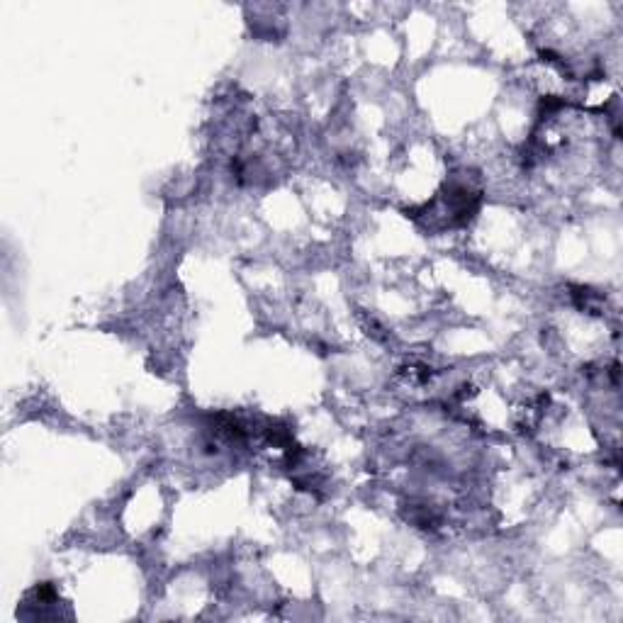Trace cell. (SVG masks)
<instances>
[{
    "label": "cell",
    "mask_w": 623,
    "mask_h": 623,
    "mask_svg": "<svg viewBox=\"0 0 623 623\" xmlns=\"http://www.w3.org/2000/svg\"><path fill=\"white\" fill-rule=\"evenodd\" d=\"M480 202L482 193L475 183H470L468 178H463V181H451L434 200L426 202L422 217L431 222L441 220L439 229L463 227V224L473 220L475 212L480 210Z\"/></svg>",
    "instance_id": "1"
},
{
    "label": "cell",
    "mask_w": 623,
    "mask_h": 623,
    "mask_svg": "<svg viewBox=\"0 0 623 623\" xmlns=\"http://www.w3.org/2000/svg\"><path fill=\"white\" fill-rule=\"evenodd\" d=\"M570 297L580 312L602 314V310H604V297L599 293H594L592 288H572Z\"/></svg>",
    "instance_id": "2"
}]
</instances>
